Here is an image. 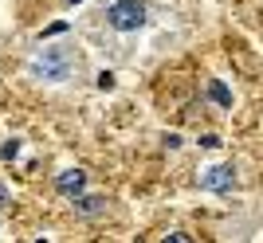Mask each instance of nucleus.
Listing matches in <instances>:
<instances>
[{"label":"nucleus","mask_w":263,"mask_h":243,"mask_svg":"<svg viewBox=\"0 0 263 243\" xmlns=\"http://www.w3.org/2000/svg\"><path fill=\"white\" fill-rule=\"evenodd\" d=\"M200 145H204V149H216L220 137H216V133H209V137H200Z\"/></svg>","instance_id":"nucleus-9"},{"label":"nucleus","mask_w":263,"mask_h":243,"mask_svg":"<svg viewBox=\"0 0 263 243\" xmlns=\"http://www.w3.org/2000/svg\"><path fill=\"white\" fill-rule=\"evenodd\" d=\"M55 188H59V192H63V196H83V192H87V173H83V169H63V173H59V177H55Z\"/></svg>","instance_id":"nucleus-4"},{"label":"nucleus","mask_w":263,"mask_h":243,"mask_svg":"<svg viewBox=\"0 0 263 243\" xmlns=\"http://www.w3.org/2000/svg\"><path fill=\"white\" fill-rule=\"evenodd\" d=\"M71 4H83V0H71Z\"/></svg>","instance_id":"nucleus-11"},{"label":"nucleus","mask_w":263,"mask_h":243,"mask_svg":"<svg viewBox=\"0 0 263 243\" xmlns=\"http://www.w3.org/2000/svg\"><path fill=\"white\" fill-rule=\"evenodd\" d=\"M209 98H212V102H220V106H232V90L224 87L220 78H212V83H209Z\"/></svg>","instance_id":"nucleus-6"},{"label":"nucleus","mask_w":263,"mask_h":243,"mask_svg":"<svg viewBox=\"0 0 263 243\" xmlns=\"http://www.w3.org/2000/svg\"><path fill=\"white\" fill-rule=\"evenodd\" d=\"M106 24L114 32H138L145 24V4L142 0H114L106 8Z\"/></svg>","instance_id":"nucleus-2"},{"label":"nucleus","mask_w":263,"mask_h":243,"mask_svg":"<svg viewBox=\"0 0 263 243\" xmlns=\"http://www.w3.org/2000/svg\"><path fill=\"white\" fill-rule=\"evenodd\" d=\"M75 212L79 216H99V212H106V196H75Z\"/></svg>","instance_id":"nucleus-5"},{"label":"nucleus","mask_w":263,"mask_h":243,"mask_svg":"<svg viewBox=\"0 0 263 243\" xmlns=\"http://www.w3.org/2000/svg\"><path fill=\"white\" fill-rule=\"evenodd\" d=\"M16 153H20V141H8V145H4V149H0V157H4V161H12V157H16Z\"/></svg>","instance_id":"nucleus-8"},{"label":"nucleus","mask_w":263,"mask_h":243,"mask_svg":"<svg viewBox=\"0 0 263 243\" xmlns=\"http://www.w3.org/2000/svg\"><path fill=\"white\" fill-rule=\"evenodd\" d=\"M232 185H236L232 165H212V169L200 173V188H204V192H232Z\"/></svg>","instance_id":"nucleus-3"},{"label":"nucleus","mask_w":263,"mask_h":243,"mask_svg":"<svg viewBox=\"0 0 263 243\" xmlns=\"http://www.w3.org/2000/svg\"><path fill=\"white\" fill-rule=\"evenodd\" d=\"M32 71L44 75L47 83H63V78H71V71H75V59H71V51H63V47H44V51L32 59Z\"/></svg>","instance_id":"nucleus-1"},{"label":"nucleus","mask_w":263,"mask_h":243,"mask_svg":"<svg viewBox=\"0 0 263 243\" xmlns=\"http://www.w3.org/2000/svg\"><path fill=\"white\" fill-rule=\"evenodd\" d=\"M4 204H8V188L0 185V208H4Z\"/></svg>","instance_id":"nucleus-10"},{"label":"nucleus","mask_w":263,"mask_h":243,"mask_svg":"<svg viewBox=\"0 0 263 243\" xmlns=\"http://www.w3.org/2000/svg\"><path fill=\"white\" fill-rule=\"evenodd\" d=\"M99 90H114V71H102L99 75Z\"/></svg>","instance_id":"nucleus-7"}]
</instances>
